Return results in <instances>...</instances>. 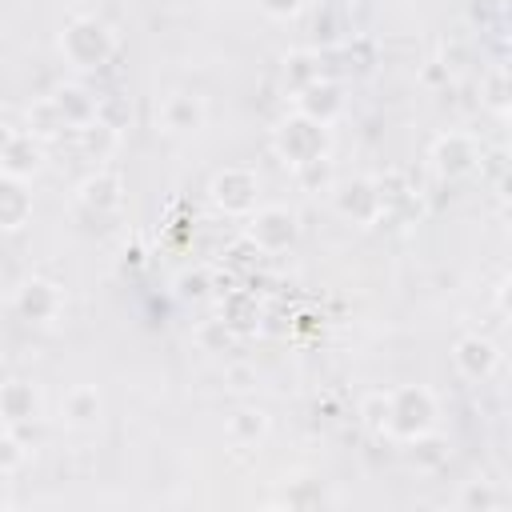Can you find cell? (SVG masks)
I'll return each mask as SVG.
<instances>
[{
    "instance_id": "1",
    "label": "cell",
    "mask_w": 512,
    "mask_h": 512,
    "mask_svg": "<svg viewBox=\"0 0 512 512\" xmlns=\"http://www.w3.org/2000/svg\"><path fill=\"white\" fill-rule=\"evenodd\" d=\"M60 52H64V60H68L72 68L96 72V68H104V64L120 52V40H116V32H112L104 20H96V16H76V20H68V28H64V36H60Z\"/></svg>"
},
{
    "instance_id": "2",
    "label": "cell",
    "mask_w": 512,
    "mask_h": 512,
    "mask_svg": "<svg viewBox=\"0 0 512 512\" xmlns=\"http://www.w3.org/2000/svg\"><path fill=\"white\" fill-rule=\"evenodd\" d=\"M272 148H276V156H280L288 168H300V164H312V160L328 156L332 132H328V124H316V120L292 112V116H284V120L276 124Z\"/></svg>"
},
{
    "instance_id": "3",
    "label": "cell",
    "mask_w": 512,
    "mask_h": 512,
    "mask_svg": "<svg viewBox=\"0 0 512 512\" xmlns=\"http://www.w3.org/2000/svg\"><path fill=\"white\" fill-rule=\"evenodd\" d=\"M432 428H436V396L428 388L408 384V388L388 392V428H384V436L412 440V436H424Z\"/></svg>"
},
{
    "instance_id": "4",
    "label": "cell",
    "mask_w": 512,
    "mask_h": 512,
    "mask_svg": "<svg viewBox=\"0 0 512 512\" xmlns=\"http://www.w3.org/2000/svg\"><path fill=\"white\" fill-rule=\"evenodd\" d=\"M244 220H248V224H244L248 244H252L256 252H268V256L288 252V248L296 244V236H300V220H296V212H288V208H280V204L252 208Z\"/></svg>"
},
{
    "instance_id": "5",
    "label": "cell",
    "mask_w": 512,
    "mask_h": 512,
    "mask_svg": "<svg viewBox=\"0 0 512 512\" xmlns=\"http://www.w3.org/2000/svg\"><path fill=\"white\" fill-rule=\"evenodd\" d=\"M208 196H212V204H216L224 216H248V212L256 208L260 180H256L252 168H224V172L212 176Z\"/></svg>"
},
{
    "instance_id": "6",
    "label": "cell",
    "mask_w": 512,
    "mask_h": 512,
    "mask_svg": "<svg viewBox=\"0 0 512 512\" xmlns=\"http://www.w3.org/2000/svg\"><path fill=\"white\" fill-rule=\"evenodd\" d=\"M476 164H480V144L468 132H448L432 144V168L444 180H460V176L476 172Z\"/></svg>"
},
{
    "instance_id": "7",
    "label": "cell",
    "mask_w": 512,
    "mask_h": 512,
    "mask_svg": "<svg viewBox=\"0 0 512 512\" xmlns=\"http://www.w3.org/2000/svg\"><path fill=\"white\" fill-rule=\"evenodd\" d=\"M60 308H64V292H60L52 280L32 276V280H24L20 292H16V312H20L24 320H32V324H52V320L60 316Z\"/></svg>"
},
{
    "instance_id": "8",
    "label": "cell",
    "mask_w": 512,
    "mask_h": 512,
    "mask_svg": "<svg viewBox=\"0 0 512 512\" xmlns=\"http://www.w3.org/2000/svg\"><path fill=\"white\" fill-rule=\"evenodd\" d=\"M296 112L308 116V120H316V124H332L344 112V88L336 80L320 76V80H312L308 88L296 92Z\"/></svg>"
},
{
    "instance_id": "9",
    "label": "cell",
    "mask_w": 512,
    "mask_h": 512,
    "mask_svg": "<svg viewBox=\"0 0 512 512\" xmlns=\"http://www.w3.org/2000/svg\"><path fill=\"white\" fill-rule=\"evenodd\" d=\"M452 364H456V372H460L464 380L480 384V380H488V376L496 372L500 352H496V344H492L488 336H464V340H456V348H452Z\"/></svg>"
},
{
    "instance_id": "10",
    "label": "cell",
    "mask_w": 512,
    "mask_h": 512,
    "mask_svg": "<svg viewBox=\"0 0 512 512\" xmlns=\"http://www.w3.org/2000/svg\"><path fill=\"white\" fill-rule=\"evenodd\" d=\"M204 100L200 96H192V92H172V96H164L160 100V108H156V124L164 128V132H172V136H184V132H196V128H204Z\"/></svg>"
},
{
    "instance_id": "11",
    "label": "cell",
    "mask_w": 512,
    "mask_h": 512,
    "mask_svg": "<svg viewBox=\"0 0 512 512\" xmlns=\"http://www.w3.org/2000/svg\"><path fill=\"white\" fill-rule=\"evenodd\" d=\"M36 420H40V392L28 380L0 384V424L20 428V424H36Z\"/></svg>"
},
{
    "instance_id": "12",
    "label": "cell",
    "mask_w": 512,
    "mask_h": 512,
    "mask_svg": "<svg viewBox=\"0 0 512 512\" xmlns=\"http://www.w3.org/2000/svg\"><path fill=\"white\" fill-rule=\"evenodd\" d=\"M80 204L92 208L96 216H108V212H120L124 204V180L108 168H96L84 184H80Z\"/></svg>"
},
{
    "instance_id": "13",
    "label": "cell",
    "mask_w": 512,
    "mask_h": 512,
    "mask_svg": "<svg viewBox=\"0 0 512 512\" xmlns=\"http://www.w3.org/2000/svg\"><path fill=\"white\" fill-rule=\"evenodd\" d=\"M336 208L360 224H372L380 220V196H376V180H348L336 188Z\"/></svg>"
},
{
    "instance_id": "14",
    "label": "cell",
    "mask_w": 512,
    "mask_h": 512,
    "mask_svg": "<svg viewBox=\"0 0 512 512\" xmlns=\"http://www.w3.org/2000/svg\"><path fill=\"white\" fill-rule=\"evenodd\" d=\"M100 412H104V400H100V392H96L92 384H76V388L64 396V404H60V420H64L68 428H76V432L96 428V424H100Z\"/></svg>"
},
{
    "instance_id": "15",
    "label": "cell",
    "mask_w": 512,
    "mask_h": 512,
    "mask_svg": "<svg viewBox=\"0 0 512 512\" xmlns=\"http://www.w3.org/2000/svg\"><path fill=\"white\" fill-rule=\"evenodd\" d=\"M40 160H44V152H40L36 136H28V132H12V140L0 148V172L16 176V180L32 176L40 168Z\"/></svg>"
},
{
    "instance_id": "16",
    "label": "cell",
    "mask_w": 512,
    "mask_h": 512,
    "mask_svg": "<svg viewBox=\"0 0 512 512\" xmlns=\"http://www.w3.org/2000/svg\"><path fill=\"white\" fill-rule=\"evenodd\" d=\"M52 104L60 108V116H64V124L76 132V128H84L88 120H96V96L84 88V84H60L56 92H52Z\"/></svg>"
},
{
    "instance_id": "17",
    "label": "cell",
    "mask_w": 512,
    "mask_h": 512,
    "mask_svg": "<svg viewBox=\"0 0 512 512\" xmlns=\"http://www.w3.org/2000/svg\"><path fill=\"white\" fill-rule=\"evenodd\" d=\"M32 216V196L24 192V180L0 172V228H20Z\"/></svg>"
},
{
    "instance_id": "18",
    "label": "cell",
    "mask_w": 512,
    "mask_h": 512,
    "mask_svg": "<svg viewBox=\"0 0 512 512\" xmlns=\"http://www.w3.org/2000/svg\"><path fill=\"white\" fill-rule=\"evenodd\" d=\"M228 440L236 444V448H256L264 436H268V416L260 412V408H236L232 416H228Z\"/></svg>"
},
{
    "instance_id": "19",
    "label": "cell",
    "mask_w": 512,
    "mask_h": 512,
    "mask_svg": "<svg viewBox=\"0 0 512 512\" xmlns=\"http://www.w3.org/2000/svg\"><path fill=\"white\" fill-rule=\"evenodd\" d=\"M320 76H324L320 52H312V48H292V52L284 56V84H288L292 96H296L300 88H308L312 80H320Z\"/></svg>"
},
{
    "instance_id": "20",
    "label": "cell",
    "mask_w": 512,
    "mask_h": 512,
    "mask_svg": "<svg viewBox=\"0 0 512 512\" xmlns=\"http://www.w3.org/2000/svg\"><path fill=\"white\" fill-rule=\"evenodd\" d=\"M68 124H64V116H60V108L52 104V96H44V100H36L32 108H28V136H36V140H52V136H60Z\"/></svg>"
},
{
    "instance_id": "21",
    "label": "cell",
    "mask_w": 512,
    "mask_h": 512,
    "mask_svg": "<svg viewBox=\"0 0 512 512\" xmlns=\"http://www.w3.org/2000/svg\"><path fill=\"white\" fill-rule=\"evenodd\" d=\"M128 116H132V108H128V100H120V92L96 96V120L108 124L112 132H120V128L128 124Z\"/></svg>"
},
{
    "instance_id": "22",
    "label": "cell",
    "mask_w": 512,
    "mask_h": 512,
    "mask_svg": "<svg viewBox=\"0 0 512 512\" xmlns=\"http://www.w3.org/2000/svg\"><path fill=\"white\" fill-rule=\"evenodd\" d=\"M296 172V184L304 188V192H316V188H328L332 184V160L328 156H320V160H312V164H300V168H292Z\"/></svg>"
},
{
    "instance_id": "23",
    "label": "cell",
    "mask_w": 512,
    "mask_h": 512,
    "mask_svg": "<svg viewBox=\"0 0 512 512\" xmlns=\"http://www.w3.org/2000/svg\"><path fill=\"white\" fill-rule=\"evenodd\" d=\"M196 340H200L204 352H224V348L232 344V328H228L224 316H220V320H204V324L196 328Z\"/></svg>"
},
{
    "instance_id": "24",
    "label": "cell",
    "mask_w": 512,
    "mask_h": 512,
    "mask_svg": "<svg viewBox=\"0 0 512 512\" xmlns=\"http://www.w3.org/2000/svg\"><path fill=\"white\" fill-rule=\"evenodd\" d=\"M360 420H364L368 432L384 436V428H388V392H372V396L360 404Z\"/></svg>"
},
{
    "instance_id": "25",
    "label": "cell",
    "mask_w": 512,
    "mask_h": 512,
    "mask_svg": "<svg viewBox=\"0 0 512 512\" xmlns=\"http://www.w3.org/2000/svg\"><path fill=\"white\" fill-rule=\"evenodd\" d=\"M24 460H28V444L12 428H4L0 432V472H16Z\"/></svg>"
},
{
    "instance_id": "26",
    "label": "cell",
    "mask_w": 512,
    "mask_h": 512,
    "mask_svg": "<svg viewBox=\"0 0 512 512\" xmlns=\"http://www.w3.org/2000/svg\"><path fill=\"white\" fill-rule=\"evenodd\" d=\"M460 508H496L500 504V496L488 488V480H472L464 492H460V500H456Z\"/></svg>"
},
{
    "instance_id": "27",
    "label": "cell",
    "mask_w": 512,
    "mask_h": 512,
    "mask_svg": "<svg viewBox=\"0 0 512 512\" xmlns=\"http://www.w3.org/2000/svg\"><path fill=\"white\" fill-rule=\"evenodd\" d=\"M208 292V272H184L180 276V296L184 300H200Z\"/></svg>"
},
{
    "instance_id": "28",
    "label": "cell",
    "mask_w": 512,
    "mask_h": 512,
    "mask_svg": "<svg viewBox=\"0 0 512 512\" xmlns=\"http://www.w3.org/2000/svg\"><path fill=\"white\" fill-rule=\"evenodd\" d=\"M260 8H264L268 16H280V20H284V16H296V12L304 8V0H260Z\"/></svg>"
},
{
    "instance_id": "29",
    "label": "cell",
    "mask_w": 512,
    "mask_h": 512,
    "mask_svg": "<svg viewBox=\"0 0 512 512\" xmlns=\"http://www.w3.org/2000/svg\"><path fill=\"white\" fill-rule=\"evenodd\" d=\"M228 380H232V388H252V384H244V380H252V372H248L244 364H236V368H228Z\"/></svg>"
},
{
    "instance_id": "30",
    "label": "cell",
    "mask_w": 512,
    "mask_h": 512,
    "mask_svg": "<svg viewBox=\"0 0 512 512\" xmlns=\"http://www.w3.org/2000/svg\"><path fill=\"white\" fill-rule=\"evenodd\" d=\"M8 140H12V132H8V128H0V148H4Z\"/></svg>"
}]
</instances>
